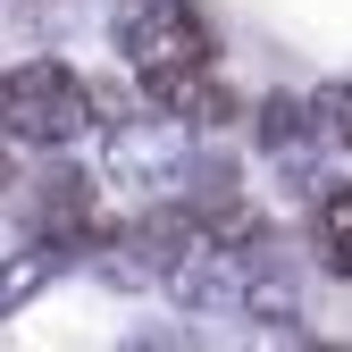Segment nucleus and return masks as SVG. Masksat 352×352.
I'll use <instances>...</instances> for the list:
<instances>
[{
    "instance_id": "1",
    "label": "nucleus",
    "mask_w": 352,
    "mask_h": 352,
    "mask_svg": "<svg viewBox=\"0 0 352 352\" xmlns=\"http://www.w3.org/2000/svg\"><path fill=\"white\" fill-rule=\"evenodd\" d=\"M93 84H84L67 59H17L0 67V143L17 151H67L93 135Z\"/></svg>"
},
{
    "instance_id": "2",
    "label": "nucleus",
    "mask_w": 352,
    "mask_h": 352,
    "mask_svg": "<svg viewBox=\"0 0 352 352\" xmlns=\"http://www.w3.org/2000/svg\"><path fill=\"white\" fill-rule=\"evenodd\" d=\"M109 51L135 76H185V67H218V34L193 0H118Z\"/></svg>"
},
{
    "instance_id": "3",
    "label": "nucleus",
    "mask_w": 352,
    "mask_h": 352,
    "mask_svg": "<svg viewBox=\"0 0 352 352\" xmlns=\"http://www.w3.org/2000/svg\"><path fill=\"white\" fill-rule=\"evenodd\" d=\"M34 227L51 252H84L101 235V193H93V176H76V168H51L34 185Z\"/></svg>"
},
{
    "instance_id": "4",
    "label": "nucleus",
    "mask_w": 352,
    "mask_h": 352,
    "mask_svg": "<svg viewBox=\"0 0 352 352\" xmlns=\"http://www.w3.org/2000/svg\"><path fill=\"white\" fill-rule=\"evenodd\" d=\"M143 109L176 118L185 135H210V126L235 118V93L218 84V67H185V76H143Z\"/></svg>"
},
{
    "instance_id": "5",
    "label": "nucleus",
    "mask_w": 352,
    "mask_h": 352,
    "mask_svg": "<svg viewBox=\"0 0 352 352\" xmlns=\"http://www.w3.org/2000/svg\"><path fill=\"white\" fill-rule=\"evenodd\" d=\"M260 151L277 176H311L319 168V135H311V101H260Z\"/></svg>"
},
{
    "instance_id": "6",
    "label": "nucleus",
    "mask_w": 352,
    "mask_h": 352,
    "mask_svg": "<svg viewBox=\"0 0 352 352\" xmlns=\"http://www.w3.org/2000/svg\"><path fill=\"white\" fill-rule=\"evenodd\" d=\"M311 135H319V151H352V84L311 93Z\"/></svg>"
},
{
    "instance_id": "7",
    "label": "nucleus",
    "mask_w": 352,
    "mask_h": 352,
    "mask_svg": "<svg viewBox=\"0 0 352 352\" xmlns=\"http://www.w3.org/2000/svg\"><path fill=\"white\" fill-rule=\"evenodd\" d=\"M319 252H327L336 277H352V185H336L319 201Z\"/></svg>"
},
{
    "instance_id": "8",
    "label": "nucleus",
    "mask_w": 352,
    "mask_h": 352,
    "mask_svg": "<svg viewBox=\"0 0 352 352\" xmlns=\"http://www.w3.org/2000/svg\"><path fill=\"white\" fill-rule=\"evenodd\" d=\"M59 260H67V252H51V243H34V260H9V269H0V319H9L17 302H34V294H42V277H51Z\"/></svg>"
}]
</instances>
